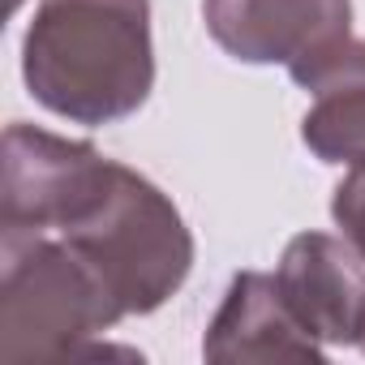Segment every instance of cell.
I'll return each instance as SVG.
<instances>
[{"label": "cell", "instance_id": "cell-7", "mask_svg": "<svg viewBox=\"0 0 365 365\" xmlns=\"http://www.w3.org/2000/svg\"><path fill=\"white\" fill-rule=\"evenodd\" d=\"M288 73L309 91V112L301 120L309 155L339 168H365V39L348 35Z\"/></svg>", "mask_w": 365, "mask_h": 365}, {"label": "cell", "instance_id": "cell-2", "mask_svg": "<svg viewBox=\"0 0 365 365\" xmlns=\"http://www.w3.org/2000/svg\"><path fill=\"white\" fill-rule=\"evenodd\" d=\"M43 232L61 237L108 284L125 318L155 314L180 292L194 267V232L176 202L108 155H95Z\"/></svg>", "mask_w": 365, "mask_h": 365}, {"label": "cell", "instance_id": "cell-3", "mask_svg": "<svg viewBox=\"0 0 365 365\" xmlns=\"http://www.w3.org/2000/svg\"><path fill=\"white\" fill-rule=\"evenodd\" d=\"M125 314L108 284L52 232H0V365L103 356Z\"/></svg>", "mask_w": 365, "mask_h": 365}, {"label": "cell", "instance_id": "cell-6", "mask_svg": "<svg viewBox=\"0 0 365 365\" xmlns=\"http://www.w3.org/2000/svg\"><path fill=\"white\" fill-rule=\"evenodd\" d=\"M322 348L301 318L292 314V305L284 301L275 275L267 271H241L211 327L202 339V356L215 365H250V361H322Z\"/></svg>", "mask_w": 365, "mask_h": 365}, {"label": "cell", "instance_id": "cell-4", "mask_svg": "<svg viewBox=\"0 0 365 365\" xmlns=\"http://www.w3.org/2000/svg\"><path fill=\"white\" fill-rule=\"evenodd\" d=\"M207 35L241 65H301L352 35V0H202Z\"/></svg>", "mask_w": 365, "mask_h": 365}, {"label": "cell", "instance_id": "cell-8", "mask_svg": "<svg viewBox=\"0 0 365 365\" xmlns=\"http://www.w3.org/2000/svg\"><path fill=\"white\" fill-rule=\"evenodd\" d=\"M331 215H335L339 237L365 258V168H348V176L335 185Z\"/></svg>", "mask_w": 365, "mask_h": 365}, {"label": "cell", "instance_id": "cell-5", "mask_svg": "<svg viewBox=\"0 0 365 365\" xmlns=\"http://www.w3.org/2000/svg\"><path fill=\"white\" fill-rule=\"evenodd\" d=\"M275 284L318 344L365 348V258L344 237H292L279 254Z\"/></svg>", "mask_w": 365, "mask_h": 365}, {"label": "cell", "instance_id": "cell-1", "mask_svg": "<svg viewBox=\"0 0 365 365\" xmlns=\"http://www.w3.org/2000/svg\"><path fill=\"white\" fill-rule=\"evenodd\" d=\"M22 78L35 103L73 125L133 116L155 86L150 0H39Z\"/></svg>", "mask_w": 365, "mask_h": 365}, {"label": "cell", "instance_id": "cell-9", "mask_svg": "<svg viewBox=\"0 0 365 365\" xmlns=\"http://www.w3.org/2000/svg\"><path fill=\"white\" fill-rule=\"evenodd\" d=\"M5 5H9V14H18V9L26 5V0H5Z\"/></svg>", "mask_w": 365, "mask_h": 365}]
</instances>
